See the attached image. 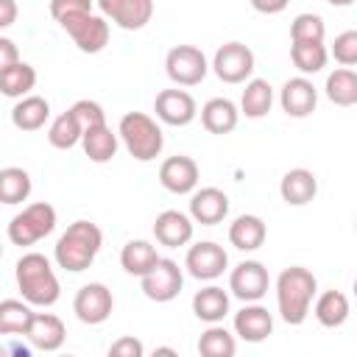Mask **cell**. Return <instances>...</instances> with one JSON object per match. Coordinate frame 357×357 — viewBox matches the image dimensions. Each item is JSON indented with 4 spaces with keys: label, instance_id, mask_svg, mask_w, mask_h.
Masks as SVG:
<instances>
[{
    "label": "cell",
    "instance_id": "obj_6",
    "mask_svg": "<svg viewBox=\"0 0 357 357\" xmlns=\"http://www.w3.org/2000/svg\"><path fill=\"white\" fill-rule=\"evenodd\" d=\"M59 25L67 31V36L75 42L81 53H100L109 45V20L103 14H70L59 20Z\"/></svg>",
    "mask_w": 357,
    "mask_h": 357
},
{
    "label": "cell",
    "instance_id": "obj_43",
    "mask_svg": "<svg viewBox=\"0 0 357 357\" xmlns=\"http://www.w3.org/2000/svg\"><path fill=\"white\" fill-rule=\"evenodd\" d=\"M17 17H20L17 0H0V31L11 28V25L17 22Z\"/></svg>",
    "mask_w": 357,
    "mask_h": 357
},
{
    "label": "cell",
    "instance_id": "obj_15",
    "mask_svg": "<svg viewBox=\"0 0 357 357\" xmlns=\"http://www.w3.org/2000/svg\"><path fill=\"white\" fill-rule=\"evenodd\" d=\"M100 14L123 31H139L153 17V0H95Z\"/></svg>",
    "mask_w": 357,
    "mask_h": 357
},
{
    "label": "cell",
    "instance_id": "obj_19",
    "mask_svg": "<svg viewBox=\"0 0 357 357\" xmlns=\"http://www.w3.org/2000/svg\"><path fill=\"white\" fill-rule=\"evenodd\" d=\"M25 337L31 340V349H36V351H59L64 346L67 329H64V321L59 315H53V312H33Z\"/></svg>",
    "mask_w": 357,
    "mask_h": 357
},
{
    "label": "cell",
    "instance_id": "obj_5",
    "mask_svg": "<svg viewBox=\"0 0 357 357\" xmlns=\"http://www.w3.org/2000/svg\"><path fill=\"white\" fill-rule=\"evenodd\" d=\"M53 229H56V206L47 201H36L8 220V240L25 248V245L45 240Z\"/></svg>",
    "mask_w": 357,
    "mask_h": 357
},
{
    "label": "cell",
    "instance_id": "obj_29",
    "mask_svg": "<svg viewBox=\"0 0 357 357\" xmlns=\"http://www.w3.org/2000/svg\"><path fill=\"white\" fill-rule=\"evenodd\" d=\"M36 86V70L28 61H14L8 67L0 70V95L6 98H25L31 95V89Z\"/></svg>",
    "mask_w": 357,
    "mask_h": 357
},
{
    "label": "cell",
    "instance_id": "obj_16",
    "mask_svg": "<svg viewBox=\"0 0 357 357\" xmlns=\"http://www.w3.org/2000/svg\"><path fill=\"white\" fill-rule=\"evenodd\" d=\"M279 106L287 117H310L318 106V89L307 75L287 78L279 89Z\"/></svg>",
    "mask_w": 357,
    "mask_h": 357
},
{
    "label": "cell",
    "instance_id": "obj_42",
    "mask_svg": "<svg viewBox=\"0 0 357 357\" xmlns=\"http://www.w3.org/2000/svg\"><path fill=\"white\" fill-rule=\"evenodd\" d=\"M14 61H20V47H17V42L8 39V36H0V70L8 67V64H14Z\"/></svg>",
    "mask_w": 357,
    "mask_h": 357
},
{
    "label": "cell",
    "instance_id": "obj_31",
    "mask_svg": "<svg viewBox=\"0 0 357 357\" xmlns=\"http://www.w3.org/2000/svg\"><path fill=\"white\" fill-rule=\"evenodd\" d=\"M159 254H156V245L148 243V240H128L120 251V265L126 273L131 276H142L148 273L153 265H156Z\"/></svg>",
    "mask_w": 357,
    "mask_h": 357
},
{
    "label": "cell",
    "instance_id": "obj_22",
    "mask_svg": "<svg viewBox=\"0 0 357 357\" xmlns=\"http://www.w3.org/2000/svg\"><path fill=\"white\" fill-rule=\"evenodd\" d=\"M81 145H84V153H86L89 162L106 165V162L114 159V153H117V148H120V137L109 128V123H98V126L84 128Z\"/></svg>",
    "mask_w": 357,
    "mask_h": 357
},
{
    "label": "cell",
    "instance_id": "obj_23",
    "mask_svg": "<svg viewBox=\"0 0 357 357\" xmlns=\"http://www.w3.org/2000/svg\"><path fill=\"white\" fill-rule=\"evenodd\" d=\"M237 120H240V109L229 98H209L201 106V126L209 134H220V137L231 134L237 128Z\"/></svg>",
    "mask_w": 357,
    "mask_h": 357
},
{
    "label": "cell",
    "instance_id": "obj_33",
    "mask_svg": "<svg viewBox=\"0 0 357 357\" xmlns=\"http://www.w3.org/2000/svg\"><path fill=\"white\" fill-rule=\"evenodd\" d=\"M31 190H33V184H31L28 170H22V167L0 170V204H8V206L22 204V201H28Z\"/></svg>",
    "mask_w": 357,
    "mask_h": 357
},
{
    "label": "cell",
    "instance_id": "obj_13",
    "mask_svg": "<svg viewBox=\"0 0 357 357\" xmlns=\"http://www.w3.org/2000/svg\"><path fill=\"white\" fill-rule=\"evenodd\" d=\"M153 112L165 126H190L198 117V103L187 89H162L153 98Z\"/></svg>",
    "mask_w": 357,
    "mask_h": 357
},
{
    "label": "cell",
    "instance_id": "obj_24",
    "mask_svg": "<svg viewBox=\"0 0 357 357\" xmlns=\"http://www.w3.org/2000/svg\"><path fill=\"white\" fill-rule=\"evenodd\" d=\"M50 120V103L42 95H25L17 98L14 109H11V123L20 131H39L45 123Z\"/></svg>",
    "mask_w": 357,
    "mask_h": 357
},
{
    "label": "cell",
    "instance_id": "obj_46",
    "mask_svg": "<svg viewBox=\"0 0 357 357\" xmlns=\"http://www.w3.org/2000/svg\"><path fill=\"white\" fill-rule=\"evenodd\" d=\"M153 354H176V351H173V349H167V346H159Z\"/></svg>",
    "mask_w": 357,
    "mask_h": 357
},
{
    "label": "cell",
    "instance_id": "obj_1",
    "mask_svg": "<svg viewBox=\"0 0 357 357\" xmlns=\"http://www.w3.org/2000/svg\"><path fill=\"white\" fill-rule=\"evenodd\" d=\"M14 279L22 293V298L31 307H53L61 296L59 276L50 265V259L39 251H28L14 265Z\"/></svg>",
    "mask_w": 357,
    "mask_h": 357
},
{
    "label": "cell",
    "instance_id": "obj_36",
    "mask_svg": "<svg viewBox=\"0 0 357 357\" xmlns=\"http://www.w3.org/2000/svg\"><path fill=\"white\" fill-rule=\"evenodd\" d=\"M81 134H84V128L78 126L75 114L67 109L59 117H53V123L47 128V142L53 148H59V151H70V148H75L81 142Z\"/></svg>",
    "mask_w": 357,
    "mask_h": 357
},
{
    "label": "cell",
    "instance_id": "obj_11",
    "mask_svg": "<svg viewBox=\"0 0 357 357\" xmlns=\"http://www.w3.org/2000/svg\"><path fill=\"white\" fill-rule=\"evenodd\" d=\"M114 310V296L112 290L103 284V282H89L84 284L75 298H73V312L81 324H89V326H98L103 324Z\"/></svg>",
    "mask_w": 357,
    "mask_h": 357
},
{
    "label": "cell",
    "instance_id": "obj_2",
    "mask_svg": "<svg viewBox=\"0 0 357 357\" xmlns=\"http://www.w3.org/2000/svg\"><path fill=\"white\" fill-rule=\"evenodd\" d=\"M315 293H318V279L312 276V271L301 265L284 268L276 276V307L282 321L290 326H301L310 315Z\"/></svg>",
    "mask_w": 357,
    "mask_h": 357
},
{
    "label": "cell",
    "instance_id": "obj_47",
    "mask_svg": "<svg viewBox=\"0 0 357 357\" xmlns=\"http://www.w3.org/2000/svg\"><path fill=\"white\" fill-rule=\"evenodd\" d=\"M0 259H3V245H0Z\"/></svg>",
    "mask_w": 357,
    "mask_h": 357
},
{
    "label": "cell",
    "instance_id": "obj_32",
    "mask_svg": "<svg viewBox=\"0 0 357 357\" xmlns=\"http://www.w3.org/2000/svg\"><path fill=\"white\" fill-rule=\"evenodd\" d=\"M290 59L301 75H315L326 67L329 50L324 42H290Z\"/></svg>",
    "mask_w": 357,
    "mask_h": 357
},
{
    "label": "cell",
    "instance_id": "obj_12",
    "mask_svg": "<svg viewBox=\"0 0 357 357\" xmlns=\"http://www.w3.org/2000/svg\"><path fill=\"white\" fill-rule=\"evenodd\" d=\"M271 287V276H268V268L257 259H243L240 265L231 268L229 273V290L234 298H240L243 304L245 301H259Z\"/></svg>",
    "mask_w": 357,
    "mask_h": 357
},
{
    "label": "cell",
    "instance_id": "obj_34",
    "mask_svg": "<svg viewBox=\"0 0 357 357\" xmlns=\"http://www.w3.org/2000/svg\"><path fill=\"white\" fill-rule=\"evenodd\" d=\"M33 318L31 304L22 298H3L0 301V335H25Z\"/></svg>",
    "mask_w": 357,
    "mask_h": 357
},
{
    "label": "cell",
    "instance_id": "obj_35",
    "mask_svg": "<svg viewBox=\"0 0 357 357\" xmlns=\"http://www.w3.org/2000/svg\"><path fill=\"white\" fill-rule=\"evenodd\" d=\"M234 351H237V340L220 324H209V329H204L198 337V354L201 357H231Z\"/></svg>",
    "mask_w": 357,
    "mask_h": 357
},
{
    "label": "cell",
    "instance_id": "obj_18",
    "mask_svg": "<svg viewBox=\"0 0 357 357\" xmlns=\"http://www.w3.org/2000/svg\"><path fill=\"white\" fill-rule=\"evenodd\" d=\"M234 335L245 343H262L268 335H273V315L259 301H245L243 310L234 312Z\"/></svg>",
    "mask_w": 357,
    "mask_h": 357
},
{
    "label": "cell",
    "instance_id": "obj_30",
    "mask_svg": "<svg viewBox=\"0 0 357 357\" xmlns=\"http://www.w3.org/2000/svg\"><path fill=\"white\" fill-rule=\"evenodd\" d=\"M324 92L326 98L335 103V106H354L357 103V73L351 67H337L326 75V84H324Z\"/></svg>",
    "mask_w": 357,
    "mask_h": 357
},
{
    "label": "cell",
    "instance_id": "obj_20",
    "mask_svg": "<svg viewBox=\"0 0 357 357\" xmlns=\"http://www.w3.org/2000/svg\"><path fill=\"white\" fill-rule=\"evenodd\" d=\"M192 229H195L192 218L178 209H165L153 220V237L159 245H167V248L187 245L192 240Z\"/></svg>",
    "mask_w": 357,
    "mask_h": 357
},
{
    "label": "cell",
    "instance_id": "obj_3",
    "mask_svg": "<svg viewBox=\"0 0 357 357\" xmlns=\"http://www.w3.org/2000/svg\"><path fill=\"white\" fill-rule=\"evenodd\" d=\"M103 245V231L98 223L92 220H75L67 226V231H61V237L53 245V259L59 268H64L67 273H81L86 271L98 251Z\"/></svg>",
    "mask_w": 357,
    "mask_h": 357
},
{
    "label": "cell",
    "instance_id": "obj_4",
    "mask_svg": "<svg viewBox=\"0 0 357 357\" xmlns=\"http://www.w3.org/2000/svg\"><path fill=\"white\" fill-rule=\"evenodd\" d=\"M117 137L126 145L128 156H134L137 162H153L165 148L162 126L145 112H126L120 117Z\"/></svg>",
    "mask_w": 357,
    "mask_h": 357
},
{
    "label": "cell",
    "instance_id": "obj_21",
    "mask_svg": "<svg viewBox=\"0 0 357 357\" xmlns=\"http://www.w3.org/2000/svg\"><path fill=\"white\" fill-rule=\"evenodd\" d=\"M279 195L287 206H307L318 195V178L307 167H293L279 181Z\"/></svg>",
    "mask_w": 357,
    "mask_h": 357
},
{
    "label": "cell",
    "instance_id": "obj_41",
    "mask_svg": "<svg viewBox=\"0 0 357 357\" xmlns=\"http://www.w3.org/2000/svg\"><path fill=\"white\" fill-rule=\"evenodd\" d=\"M109 354H112V357H142V354H145V346H142L137 337L126 335V337H117V340L109 346Z\"/></svg>",
    "mask_w": 357,
    "mask_h": 357
},
{
    "label": "cell",
    "instance_id": "obj_39",
    "mask_svg": "<svg viewBox=\"0 0 357 357\" xmlns=\"http://www.w3.org/2000/svg\"><path fill=\"white\" fill-rule=\"evenodd\" d=\"M70 112L75 114L78 126L81 128H89V126H98V123H106V112L98 100H89V98H81L70 106Z\"/></svg>",
    "mask_w": 357,
    "mask_h": 357
},
{
    "label": "cell",
    "instance_id": "obj_14",
    "mask_svg": "<svg viewBox=\"0 0 357 357\" xmlns=\"http://www.w3.org/2000/svg\"><path fill=\"white\" fill-rule=\"evenodd\" d=\"M198 178H201V170L192 156L176 153L159 165V184L173 195H190L198 187Z\"/></svg>",
    "mask_w": 357,
    "mask_h": 357
},
{
    "label": "cell",
    "instance_id": "obj_7",
    "mask_svg": "<svg viewBox=\"0 0 357 357\" xmlns=\"http://www.w3.org/2000/svg\"><path fill=\"white\" fill-rule=\"evenodd\" d=\"M257 59L254 50L243 42H226L215 50L209 70L223 81V84H245L254 75Z\"/></svg>",
    "mask_w": 357,
    "mask_h": 357
},
{
    "label": "cell",
    "instance_id": "obj_9",
    "mask_svg": "<svg viewBox=\"0 0 357 357\" xmlns=\"http://www.w3.org/2000/svg\"><path fill=\"white\" fill-rule=\"evenodd\" d=\"M139 287L145 293V298L156 301V304H167L173 301L181 287H184V273L178 268L176 259H167V257H159L156 265L139 276Z\"/></svg>",
    "mask_w": 357,
    "mask_h": 357
},
{
    "label": "cell",
    "instance_id": "obj_28",
    "mask_svg": "<svg viewBox=\"0 0 357 357\" xmlns=\"http://www.w3.org/2000/svg\"><path fill=\"white\" fill-rule=\"evenodd\" d=\"M271 106H273V86L265 78H248L240 95V114L259 120L271 112Z\"/></svg>",
    "mask_w": 357,
    "mask_h": 357
},
{
    "label": "cell",
    "instance_id": "obj_25",
    "mask_svg": "<svg viewBox=\"0 0 357 357\" xmlns=\"http://www.w3.org/2000/svg\"><path fill=\"white\" fill-rule=\"evenodd\" d=\"M268 237V226L259 215H237L229 226V243L237 251H257Z\"/></svg>",
    "mask_w": 357,
    "mask_h": 357
},
{
    "label": "cell",
    "instance_id": "obj_44",
    "mask_svg": "<svg viewBox=\"0 0 357 357\" xmlns=\"http://www.w3.org/2000/svg\"><path fill=\"white\" fill-rule=\"evenodd\" d=\"M248 3H251V8L259 11V14H282L290 0H248Z\"/></svg>",
    "mask_w": 357,
    "mask_h": 357
},
{
    "label": "cell",
    "instance_id": "obj_37",
    "mask_svg": "<svg viewBox=\"0 0 357 357\" xmlns=\"http://www.w3.org/2000/svg\"><path fill=\"white\" fill-rule=\"evenodd\" d=\"M326 36V25L321 14L312 11H301L293 17L290 22V42H324Z\"/></svg>",
    "mask_w": 357,
    "mask_h": 357
},
{
    "label": "cell",
    "instance_id": "obj_10",
    "mask_svg": "<svg viewBox=\"0 0 357 357\" xmlns=\"http://www.w3.org/2000/svg\"><path fill=\"white\" fill-rule=\"evenodd\" d=\"M184 268L192 279L212 282V279L223 276V271L229 268V254L223 251V245H218L212 240H204V243H195V245L187 248Z\"/></svg>",
    "mask_w": 357,
    "mask_h": 357
},
{
    "label": "cell",
    "instance_id": "obj_27",
    "mask_svg": "<svg viewBox=\"0 0 357 357\" xmlns=\"http://www.w3.org/2000/svg\"><path fill=\"white\" fill-rule=\"evenodd\" d=\"M349 298L346 293L340 290H324L321 296H315V304H312V315L321 326L326 329H337L349 321Z\"/></svg>",
    "mask_w": 357,
    "mask_h": 357
},
{
    "label": "cell",
    "instance_id": "obj_8",
    "mask_svg": "<svg viewBox=\"0 0 357 357\" xmlns=\"http://www.w3.org/2000/svg\"><path fill=\"white\" fill-rule=\"evenodd\" d=\"M165 73L176 86H195L206 78L209 61L195 45H176L165 56Z\"/></svg>",
    "mask_w": 357,
    "mask_h": 357
},
{
    "label": "cell",
    "instance_id": "obj_26",
    "mask_svg": "<svg viewBox=\"0 0 357 357\" xmlns=\"http://www.w3.org/2000/svg\"><path fill=\"white\" fill-rule=\"evenodd\" d=\"M229 293L218 284H206L192 296V312L204 324H220L229 315Z\"/></svg>",
    "mask_w": 357,
    "mask_h": 357
},
{
    "label": "cell",
    "instance_id": "obj_17",
    "mask_svg": "<svg viewBox=\"0 0 357 357\" xmlns=\"http://www.w3.org/2000/svg\"><path fill=\"white\" fill-rule=\"evenodd\" d=\"M229 215V195L220 187H195L190 192V218L201 226H218Z\"/></svg>",
    "mask_w": 357,
    "mask_h": 357
},
{
    "label": "cell",
    "instance_id": "obj_38",
    "mask_svg": "<svg viewBox=\"0 0 357 357\" xmlns=\"http://www.w3.org/2000/svg\"><path fill=\"white\" fill-rule=\"evenodd\" d=\"M332 56L337 64L343 67H354L357 64V31H343L335 36V45H332Z\"/></svg>",
    "mask_w": 357,
    "mask_h": 357
},
{
    "label": "cell",
    "instance_id": "obj_40",
    "mask_svg": "<svg viewBox=\"0 0 357 357\" xmlns=\"http://www.w3.org/2000/svg\"><path fill=\"white\" fill-rule=\"evenodd\" d=\"M92 11V0H50V17L59 22L70 14H84Z\"/></svg>",
    "mask_w": 357,
    "mask_h": 357
},
{
    "label": "cell",
    "instance_id": "obj_45",
    "mask_svg": "<svg viewBox=\"0 0 357 357\" xmlns=\"http://www.w3.org/2000/svg\"><path fill=\"white\" fill-rule=\"evenodd\" d=\"M326 3H329V6H351L354 0H326Z\"/></svg>",
    "mask_w": 357,
    "mask_h": 357
}]
</instances>
